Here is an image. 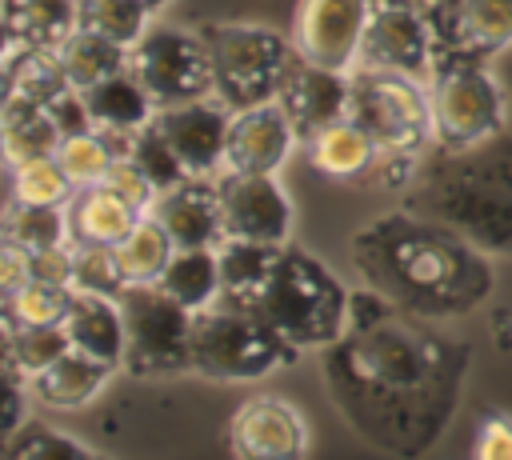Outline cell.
I'll list each match as a JSON object with an SVG mask.
<instances>
[{
    "label": "cell",
    "mask_w": 512,
    "mask_h": 460,
    "mask_svg": "<svg viewBox=\"0 0 512 460\" xmlns=\"http://www.w3.org/2000/svg\"><path fill=\"white\" fill-rule=\"evenodd\" d=\"M100 180H104L116 196H124L136 212H152V204H156V196H160V188L148 180V172H144L136 160H128V156H116Z\"/></svg>",
    "instance_id": "obj_40"
},
{
    "label": "cell",
    "mask_w": 512,
    "mask_h": 460,
    "mask_svg": "<svg viewBox=\"0 0 512 460\" xmlns=\"http://www.w3.org/2000/svg\"><path fill=\"white\" fill-rule=\"evenodd\" d=\"M116 368L80 352V348H68L60 360H52L48 368H40L36 376H28V396L40 400L44 408H56V412H72V408H84L112 376Z\"/></svg>",
    "instance_id": "obj_21"
},
{
    "label": "cell",
    "mask_w": 512,
    "mask_h": 460,
    "mask_svg": "<svg viewBox=\"0 0 512 460\" xmlns=\"http://www.w3.org/2000/svg\"><path fill=\"white\" fill-rule=\"evenodd\" d=\"M56 160L64 164V172L80 188V184H96L108 172V164L116 160V152H112V144H108V136L100 128H88V132L64 136L60 148H56Z\"/></svg>",
    "instance_id": "obj_37"
},
{
    "label": "cell",
    "mask_w": 512,
    "mask_h": 460,
    "mask_svg": "<svg viewBox=\"0 0 512 460\" xmlns=\"http://www.w3.org/2000/svg\"><path fill=\"white\" fill-rule=\"evenodd\" d=\"M72 240L64 244H48L32 252V280H48V284H72Z\"/></svg>",
    "instance_id": "obj_42"
},
{
    "label": "cell",
    "mask_w": 512,
    "mask_h": 460,
    "mask_svg": "<svg viewBox=\"0 0 512 460\" xmlns=\"http://www.w3.org/2000/svg\"><path fill=\"white\" fill-rule=\"evenodd\" d=\"M12 172V196L28 204H68L76 192V180L64 172L56 156H36L24 164H8Z\"/></svg>",
    "instance_id": "obj_35"
},
{
    "label": "cell",
    "mask_w": 512,
    "mask_h": 460,
    "mask_svg": "<svg viewBox=\"0 0 512 460\" xmlns=\"http://www.w3.org/2000/svg\"><path fill=\"white\" fill-rule=\"evenodd\" d=\"M472 456L476 460H512V416L488 408L480 416V424H476Z\"/></svg>",
    "instance_id": "obj_41"
},
{
    "label": "cell",
    "mask_w": 512,
    "mask_h": 460,
    "mask_svg": "<svg viewBox=\"0 0 512 460\" xmlns=\"http://www.w3.org/2000/svg\"><path fill=\"white\" fill-rule=\"evenodd\" d=\"M28 280H32V252L16 240H4V248H0V292L8 296Z\"/></svg>",
    "instance_id": "obj_44"
},
{
    "label": "cell",
    "mask_w": 512,
    "mask_h": 460,
    "mask_svg": "<svg viewBox=\"0 0 512 460\" xmlns=\"http://www.w3.org/2000/svg\"><path fill=\"white\" fill-rule=\"evenodd\" d=\"M220 212H224V232L240 240H260V244H284L292 236V200L276 172H220Z\"/></svg>",
    "instance_id": "obj_13"
},
{
    "label": "cell",
    "mask_w": 512,
    "mask_h": 460,
    "mask_svg": "<svg viewBox=\"0 0 512 460\" xmlns=\"http://www.w3.org/2000/svg\"><path fill=\"white\" fill-rule=\"evenodd\" d=\"M128 160H136L160 192H164V188H172V184H180V180H188V168L180 164V156L172 152V144L160 136V128H156L152 120H148L144 128H136V132H132Z\"/></svg>",
    "instance_id": "obj_38"
},
{
    "label": "cell",
    "mask_w": 512,
    "mask_h": 460,
    "mask_svg": "<svg viewBox=\"0 0 512 460\" xmlns=\"http://www.w3.org/2000/svg\"><path fill=\"white\" fill-rule=\"evenodd\" d=\"M304 144H308L312 168L324 172V176H332V180H368V172H372V164L380 156V144L352 116L320 128Z\"/></svg>",
    "instance_id": "obj_23"
},
{
    "label": "cell",
    "mask_w": 512,
    "mask_h": 460,
    "mask_svg": "<svg viewBox=\"0 0 512 460\" xmlns=\"http://www.w3.org/2000/svg\"><path fill=\"white\" fill-rule=\"evenodd\" d=\"M296 128L288 112L268 100L256 108H240L228 120V140H224V168L228 172H280L296 144Z\"/></svg>",
    "instance_id": "obj_18"
},
{
    "label": "cell",
    "mask_w": 512,
    "mask_h": 460,
    "mask_svg": "<svg viewBox=\"0 0 512 460\" xmlns=\"http://www.w3.org/2000/svg\"><path fill=\"white\" fill-rule=\"evenodd\" d=\"M140 4H144L148 12H160V8H164V4H172V0H140Z\"/></svg>",
    "instance_id": "obj_45"
},
{
    "label": "cell",
    "mask_w": 512,
    "mask_h": 460,
    "mask_svg": "<svg viewBox=\"0 0 512 460\" xmlns=\"http://www.w3.org/2000/svg\"><path fill=\"white\" fill-rule=\"evenodd\" d=\"M128 68L148 88L156 108L216 96L212 60H208V44L200 32L148 24V32L128 48Z\"/></svg>",
    "instance_id": "obj_10"
},
{
    "label": "cell",
    "mask_w": 512,
    "mask_h": 460,
    "mask_svg": "<svg viewBox=\"0 0 512 460\" xmlns=\"http://www.w3.org/2000/svg\"><path fill=\"white\" fill-rule=\"evenodd\" d=\"M404 204L444 220L488 256H512V136L500 132L492 140L440 148L420 160Z\"/></svg>",
    "instance_id": "obj_4"
},
{
    "label": "cell",
    "mask_w": 512,
    "mask_h": 460,
    "mask_svg": "<svg viewBox=\"0 0 512 460\" xmlns=\"http://www.w3.org/2000/svg\"><path fill=\"white\" fill-rule=\"evenodd\" d=\"M76 256H72V288L76 292H108V296H120L128 288L120 264H116V252L112 244H72Z\"/></svg>",
    "instance_id": "obj_39"
},
{
    "label": "cell",
    "mask_w": 512,
    "mask_h": 460,
    "mask_svg": "<svg viewBox=\"0 0 512 460\" xmlns=\"http://www.w3.org/2000/svg\"><path fill=\"white\" fill-rule=\"evenodd\" d=\"M4 240L24 244L28 252L64 244L68 240V212L64 204H28V200H8L4 208Z\"/></svg>",
    "instance_id": "obj_32"
},
{
    "label": "cell",
    "mask_w": 512,
    "mask_h": 460,
    "mask_svg": "<svg viewBox=\"0 0 512 460\" xmlns=\"http://www.w3.org/2000/svg\"><path fill=\"white\" fill-rule=\"evenodd\" d=\"M76 288L72 284H48V280H28L16 292L4 296L0 320L12 324H64L68 308H72Z\"/></svg>",
    "instance_id": "obj_33"
},
{
    "label": "cell",
    "mask_w": 512,
    "mask_h": 460,
    "mask_svg": "<svg viewBox=\"0 0 512 460\" xmlns=\"http://www.w3.org/2000/svg\"><path fill=\"white\" fill-rule=\"evenodd\" d=\"M208 44L216 100L228 112L256 108L276 100L284 72L296 56L292 40L264 24H240V20H208L196 28Z\"/></svg>",
    "instance_id": "obj_6"
},
{
    "label": "cell",
    "mask_w": 512,
    "mask_h": 460,
    "mask_svg": "<svg viewBox=\"0 0 512 460\" xmlns=\"http://www.w3.org/2000/svg\"><path fill=\"white\" fill-rule=\"evenodd\" d=\"M48 116L56 120L60 136H76V132H88V128H96V124H92V116H88V104H84L80 88H68V92H60V96L48 104Z\"/></svg>",
    "instance_id": "obj_43"
},
{
    "label": "cell",
    "mask_w": 512,
    "mask_h": 460,
    "mask_svg": "<svg viewBox=\"0 0 512 460\" xmlns=\"http://www.w3.org/2000/svg\"><path fill=\"white\" fill-rule=\"evenodd\" d=\"M228 120H232V112L216 96L184 100V104H164L152 116V124L172 144V152L180 156L188 176H220L224 172Z\"/></svg>",
    "instance_id": "obj_15"
},
{
    "label": "cell",
    "mask_w": 512,
    "mask_h": 460,
    "mask_svg": "<svg viewBox=\"0 0 512 460\" xmlns=\"http://www.w3.org/2000/svg\"><path fill=\"white\" fill-rule=\"evenodd\" d=\"M348 88V116L384 148V152H416L424 156L436 144L432 128V96L420 76L356 64Z\"/></svg>",
    "instance_id": "obj_7"
},
{
    "label": "cell",
    "mask_w": 512,
    "mask_h": 460,
    "mask_svg": "<svg viewBox=\"0 0 512 460\" xmlns=\"http://www.w3.org/2000/svg\"><path fill=\"white\" fill-rule=\"evenodd\" d=\"M416 4H420L424 12H432V8H436V4H444V0H416Z\"/></svg>",
    "instance_id": "obj_46"
},
{
    "label": "cell",
    "mask_w": 512,
    "mask_h": 460,
    "mask_svg": "<svg viewBox=\"0 0 512 460\" xmlns=\"http://www.w3.org/2000/svg\"><path fill=\"white\" fill-rule=\"evenodd\" d=\"M436 148H468L508 132V100L488 64L440 68L428 80Z\"/></svg>",
    "instance_id": "obj_9"
},
{
    "label": "cell",
    "mask_w": 512,
    "mask_h": 460,
    "mask_svg": "<svg viewBox=\"0 0 512 460\" xmlns=\"http://www.w3.org/2000/svg\"><path fill=\"white\" fill-rule=\"evenodd\" d=\"M72 80L56 56V48L44 44H4V96H20L32 104H52L60 92H68Z\"/></svg>",
    "instance_id": "obj_25"
},
{
    "label": "cell",
    "mask_w": 512,
    "mask_h": 460,
    "mask_svg": "<svg viewBox=\"0 0 512 460\" xmlns=\"http://www.w3.org/2000/svg\"><path fill=\"white\" fill-rule=\"evenodd\" d=\"M356 64L432 80V20L416 0H368Z\"/></svg>",
    "instance_id": "obj_12"
},
{
    "label": "cell",
    "mask_w": 512,
    "mask_h": 460,
    "mask_svg": "<svg viewBox=\"0 0 512 460\" xmlns=\"http://www.w3.org/2000/svg\"><path fill=\"white\" fill-rule=\"evenodd\" d=\"M300 348L276 332L268 320H260L248 308L236 304H208L196 312L192 324V368L208 380H260L284 364H292Z\"/></svg>",
    "instance_id": "obj_5"
},
{
    "label": "cell",
    "mask_w": 512,
    "mask_h": 460,
    "mask_svg": "<svg viewBox=\"0 0 512 460\" xmlns=\"http://www.w3.org/2000/svg\"><path fill=\"white\" fill-rule=\"evenodd\" d=\"M432 20V72L488 64L512 44V0H444Z\"/></svg>",
    "instance_id": "obj_11"
},
{
    "label": "cell",
    "mask_w": 512,
    "mask_h": 460,
    "mask_svg": "<svg viewBox=\"0 0 512 460\" xmlns=\"http://www.w3.org/2000/svg\"><path fill=\"white\" fill-rule=\"evenodd\" d=\"M348 88H352L348 72L312 64V60H304L296 52L288 72H284V84L276 92V104L288 112L296 136L312 140L320 128H328V124L348 116Z\"/></svg>",
    "instance_id": "obj_17"
},
{
    "label": "cell",
    "mask_w": 512,
    "mask_h": 460,
    "mask_svg": "<svg viewBox=\"0 0 512 460\" xmlns=\"http://www.w3.org/2000/svg\"><path fill=\"white\" fill-rule=\"evenodd\" d=\"M124 312V368L132 376H172L192 368V324L196 312L168 296L160 284H128L120 292Z\"/></svg>",
    "instance_id": "obj_8"
},
{
    "label": "cell",
    "mask_w": 512,
    "mask_h": 460,
    "mask_svg": "<svg viewBox=\"0 0 512 460\" xmlns=\"http://www.w3.org/2000/svg\"><path fill=\"white\" fill-rule=\"evenodd\" d=\"M228 444L240 460H296L308 452V424L280 396H252L236 408Z\"/></svg>",
    "instance_id": "obj_16"
},
{
    "label": "cell",
    "mask_w": 512,
    "mask_h": 460,
    "mask_svg": "<svg viewBox=\"0 0 512 460\" xmlns=\"http://www.w3.org/2000/svg\"><path fill=\"white\" fill-rule=\"evenodd\" d=\"M364 20L368 0H300L292 20V48L312 64L352 72L360 56Z\"/></svg>",
    "instance_id": "obj_14"
},
{
    "label": "cell",
    "mask_w": 512,
    "mask_h": 460,
    "mask_svg": "<svg viewBox=\"0 0 512 460\" xmlns=\"http://www.w3.org/2000/svg\"><path fill=\"white\" fill-rule=\"evenodd\" d=\"M220 252V300L256 312L284 332L300 352L328 348L352 312V292L312 252L284 244H260L224 236Z\"/></svg>",
    "instance_id": "obj_3"
},
{
    "label": "cell",
    "mask_w": 512,
    "mask_h": 460,
    "mask_svg": "<svg viewBox=\"0 0 512 460\" xmlns=\"http://www.w3.org/2000/svg\"><path fill=\"white\" fill-rule=\"evenodd\" d=\"M0 128H4V160L8 164H24L36 156H56L60 148V128L48 116L44 104L20 100V96H4V112H0Z\"/></svg>",
    "instance_id": "obj_26"
},
{
    "label": "cell",
    "mask_w": 512,
    "mask_h": 460,
    "mask_svg": "<svg viewBox=\"0 0 512 460\" xmlns=\"http://www.w3.org/2000/svg\"><path fill=\"white\" fill-rule=\"evenodd\" d=\"M84 104H88V116L96 128H108V132H136L144 128L152 116H156V100L148 96V88L132 76V68L116 72V76H104L88 88H80Z\"/></svg>",
    "instance_id": "obj_24"
},
{
    "label": "cell",
    "mask_w": 512,
    "mask_h": 460,
    "mask_svg": "<svg viewBox=\"0 0 512 460\" xmlns=\"http://www.w3.org/2000/svg\"><path fill=\"white\" fill-rule=\"evenodd\" d=\"M72 348L64 324H12L4 320V360L16 364L24 376H36L52 360Z\"/></svg>",
    "instance_id": "obj_31"
},
{
    "label": "cell",
    "mask_w": 512,
    "mask_h": 460,
    "mask_svg": "<svg viewBox=\"0 0 512 460\" xmlns=\"http://www.w3.org/2000/svg\"><path fill=\"white\" fill-rule=\"evenodd\" d=\"M112 252H116V264H120L128 284H156L160 272L168 268L172 252H176V240L168 236V228L152 212H144L132 224V232L120 244H112Z\"/></svg>",
    "instance_id": "obj_29"
},
{
    "label": "cell",
    "mask_w": 512,
    "mask_h": 460,
    "mask_svg": "<svg viewBox=\"0 0 512 460\" xmlns=\"http://www.w3.org/2000/svg\"><path fill=\"white\" fill-rule=\"evenodd\" d=\"M468 344L440 332L376 288L352 292L348 328L324 348L320 368L340 416L392 456H424L460 408Z\"/></svg>",
    "instance_id": "obj_1"
},
{
    "label": "cell",
    "mask_w": 512,
    "mask_h": 460,
    "mask_svg": "<svg viewBox=\"0 0 512 460\" xmlns=\"http://www.w3.org/2000/svg\"><path fill=\"white\" fill-rule=\"evenodd\" d=\"M64 332L72 340V348L124 368V348H128V332H124V312H120V296L108 292H76L72 308L64 316Z\"/></svg>",
    "instance_id": "obj_20"
},
{
    "label": "cell",
    "mask_w": 512,
    "mask_h": 460,
    "mask_svg": "<svg viewBox=\"0 0 512 460\" xmlns=\"http://www.w3.org/2000/svg\"><path fill=\"white\" fill-rule=\"evenodd\" d=\"M64 212H68V240L72 244H120L132 232V224L144 216L124 196H116L104 180L80 184L72 192V200L64 204Z\"/></svg>",
    "instance_id": "obj_22"
},
{
    "label": "cell",
    "mask_w": 512,
    "mask_h": 460,
    "mask_svg": "<svg viewBox=\"0 0 512 460\" xmlns=\"http://www.w3.org/2000/svg\"><path fill=\"white\" fill-rule=\"evenodd\" d=\"M168 296L188 304L192 312L220 300V252L216 248H176L168 268L156 280Z\"/></svg>",
    "instance_id": "obj_28"
},
{
    "label": "cell",
    "mask_w": 512,
    "mask_h": 460,
    "mask_svg": "<svg viewBox=\"0 0 512 460\" xmlns=\"http://www.w3.org/2000/svg\"><path fill=\"white\" fill-rule=\"evenodd\" d=\"M4 456L8 460H64V456H92V448H84L72 436H60L44 420L28 416L16 432L4 436Z\"/></svg>",
    "instance_id": "obj_36"
},
{
    "label": "cell",
    "mask_w": 512,
    "mask_h": 460,
    "mask_svg": "<svg viewBox=\"0 0 512 460\" xmlns=\"http://www.w3.org/2000/svg\"><path fill=\"white\" fill-rule=\"evenodd\" d=\"M152 216L168 228L176 248H220L228 236L216 176H188L164 188L152 204Z\"/></svg>",
    "instance_id": "obj_19"
},
{
    "label": "cell",
    "mask_w": 512,
    "mask_h": 460,
    "mask_svg": "<svg viewBox=\"0 0 512 460\" xmlns=\"http://www.w3.org/2000/svg\"><path fill=\"white\" fill-rule=\"evenodd\" d=\"M76 28L132 48L148 32V8L140 0H76Z\"/></svg>",
    "instance_id": "obj_34"
},
{
    "label": "cell",
    "mask_w": 512,
    "mask_h": 460,
    "mask_svg": "<svg viewBox=\"0 0 512 460\" xmlns=\"http://www.w3.org/2000/svg\"><path fill=\"white\" fill-rule=\"evenodd\" d=\"M348 256L368 288L428 320L468 316L496 288L492 260L480 244L412 208L368 220L352 236Z\"/></svg>",
    "instance_id": "obj_2"
},
{
    "label": "cell",
    "mask_w": 512,
    "mask_h": 460,
    "mask_svg": "<svg viewBox=\"0 0 512 460\" xmlns=\"http://www.w3.org/2000/svg\"><path fill=\"white\" fill-rule=\"evenodd\" d=\"M56 56L72 80V88H88L104 76H116L128 68V48L100 36V32H88V28H76L68 32L60 44H56Z\"/></svg>",
    "instance_id": "obj_30"
},
{
    "label": "cell",
    "mask_w": 512,
    "mask_h": 460,
    "mask_svg": "<svg viewBox=\"0 0 512 460\" xmlns=\"http://www.w3.org/2000/svg\"><path fill=\"white\" fill-rule=\"evenodd\" d=\"M76 32V0H4V44L56 48Z\"/></svg>",
    "instance_id": "obj_27"
}]
</instances>
